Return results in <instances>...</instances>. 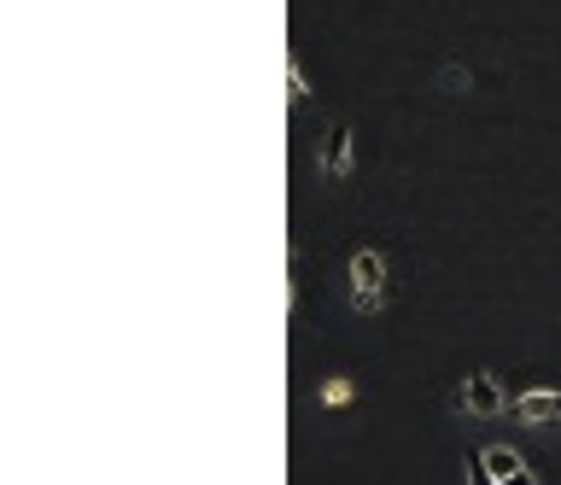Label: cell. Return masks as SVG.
Returning <instances> with one entry per match:
<instances>
[{
    "label": "cell",
    "mask_w": 561,
    "mask_h": 485,
    "mask_svg": "<svg viewBox=\"0 0 561 485\" xmlns=\"http://www.w3.org/2000/svg\"><path fill=\"white\" fill-rule=\"evenodd\" d=\"M386 299H392L386 257L375 246H363L357 257H351V310H357V316H375V310H386Z\"/></svg>",
    "instance_id": "obj_1"
},
{
    "label": "cell",
    "mask_w": 561,
    "mask_h": 485,
    "mask_svg": "<svg viewBox=\"0 0 561 485\" xmlns=\"http://www.w3.org/2000/svg\"><path fill=\"white\" fill-rule=\"evenodd\" d=\"M450 409H462V415H480V422H491V415H503L508 409V397L497 386V374L491 369H473L462 386L450 392Z\"/></svg>",
    "instance_id": "obj_2"
},
{
    "label": "cell",
    "mask_w": 561,
    "mask_h": 485,
    "mask_svg": "<svg viewBox=\"0 0 561 485\" xmlns=\"http://www.w3.org/2000/svg\"><path fill=\"white\" fill-rule=\"evenodd\" d=\"M316 170L322 182H345L351 176V117H328L316 135Z\"/></svg>",
    "instance_id": "obj_3"
},
{
    "label": "cell",
    "mask_w": 561,
    "mask_h": 485,
    "mask_svg": "<svg viewBox=\"0 0 561 485\" xmlns=\"http://www.w3.org/2000/svg\"><path fill=\"white\" fill-rule=\"evenodd\" d=\"M508 415H515V422H526V427H550V422H561V392L533 386V392L508 397Z\"/></svg>",
    "instance_id": "obj_4"
},
{
    "label": "cell",
    "mask_w": 561,
    "mask_h": 485,
    "mask_svg": "<svg viewBox=\"0 0 561 485\" xmlns=\"http://www.w3.org/2000/svg\"><path fill=\"white\" fill-rule=\"evenodd\" d=\"M351 392H357V386H351L345 374H333L328 386H322V404H328V409H345V404H351Z\"/></svg>",
    "instance_id": "obj_5"
},
{
    "label": "cell",
    "mask_w": 561,
    "mask_h": 485,
    "mask_svg": "<svg viewBox=\"0 0 561 485\" xmlns=\"http://www.w3.org/2000/svg\"><path fill=\"white\" fill-rule=\"evenodd\" d=\"M310 89H305V71H298V59H287V106H305Z\"/></svg>",
    "instance_id": "obj_6"
},
{
    "label": "cell",
    "mask_w": 561,
    "mask_h": 485,
    "mask_svg": "<svg viewBox=\"0 0 561 485\" xmlns=\"http://www.w3.org/2000/svg\"><path fill=\"white\" fill-rule=\"evenodd\" d=\"M462 480L468 485H497V480H491V467H485V457H468L462 462Z\"/></svg>",
    "instance_id": "obj_7"
},
{
    "label": "cell",
    "mask_w": 561,
    "mask_h": 485,
    "mask_svg": "<svg viewBox=\"0 0 561 485\" xmlns=\"http://www.w3.org/2000/svg\"><path fill=\"white\" fill-rule=\"evenodd\" d=\"M497 485H538V474H533V467H515V474H503Z\"/></svg>",
    "instance_id": "obj_8"
}]
</instances>
